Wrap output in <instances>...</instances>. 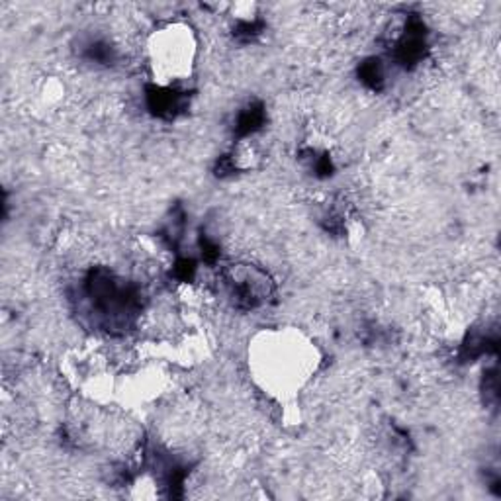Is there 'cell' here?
<instances>
[{
    "mask_svg": "<svg viewBox=\"0 0 501 501\" xmlns=\"http://www.w3.org/2000/svg\"><path fill=\"white\" fill-rule=\"evenodd\" d=\"M229 282H232L229 286H232L235 300L247 308L257 306L267 292L265 276H260L259 273H249V270H243L242 275L232 276Z\"/></svg>",
    "mask_w": 501,
    "mask_h": 501,
    "instance_id": "3",
    "label": "cell"
},
{
    "mask_svg": "<svg viewBox=\"0 0 501 501\" xmlns=\"http://www.w3.org/2000/svg\"><path fill=\"white\" fill-rule=\"evenodd\" d=\"M361 79L367 82V85H370V87H378L380 82H382V69H380V63L378 61H370V63H367V65H364L362 69H361Z\"/></svg>",
    "mask_w": 501,
    "mask_h": 501,
    "instance_id": "5",
    "label": "cell"
},
{
    "mask_svg": "<svg viewBox=\"0 0 501 501\" xmlns=\"http://www.w3.org/2000/svg\"><path fill=\"white\" fill-rule=\"evenodd\" d=\"M260 122H263V108H260V106H250V108L243 110L242 116H239L237 132L243 133V135L253 133L260 125Z\"/></svg>",
    "mask_w": 501,
    "mask_h": 501,
    "instance_id": "4",
    "label": "cell"
},
{
    "mask_svg": "<svg viewBox=\"0 0 501 501\" xmlns=\"http://www.w3.org/2000/svg\"><path fill=\"white\" fill-rule=\"evenodd\" d=\"M151 59L153 69L166 81H179L186 77L192 67L194 57V39L191 28L171 26L161 30V34L151 41Z\"/></svg>",
    "mask_w": 501,
    "mask_h": 501,
    "instance_id": "2",
    "label": "cell"
},
{
    "mask_svg": "<svg viewBox=\"0 0 501 501\" xmlns=\"http://www.w3.org/2000/svg\"><path fill=\"white\" fill-rule=\"evenodd\" d=\"M260 349V378L275 390L300 388L316 367L313 351L300 337L273 335Z\"/></svg>",
    "mask_w": 501,
    "mask_h": 501,
    "instance_id": "1",
    "label": "cell"
}]
</instances>
